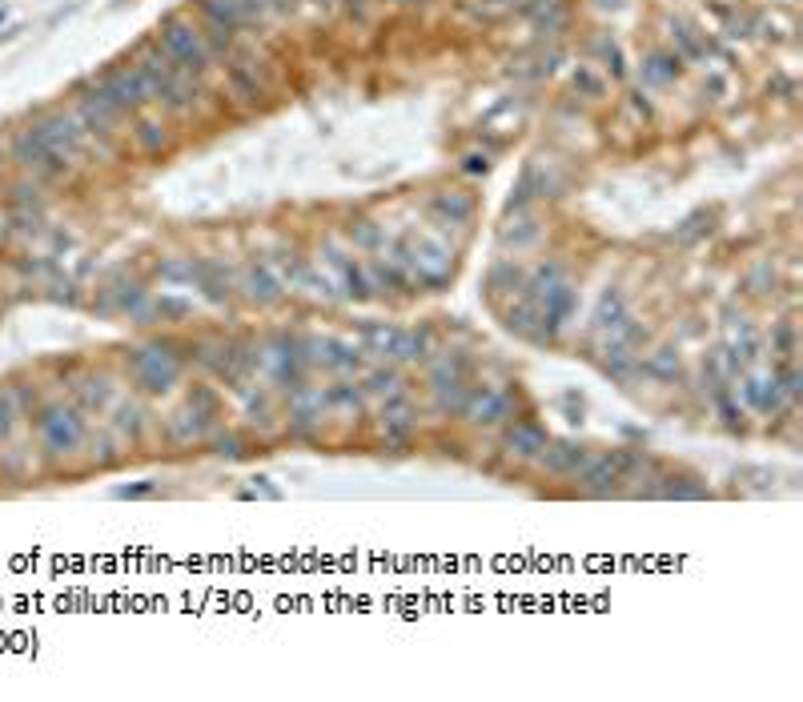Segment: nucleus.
<instances>
[{"label": "nucleus", "mask_w": 803, "mask_h": 702, "mask_svg": "<svg viewBox=\"0 0 803 702\" xmlns=\"http://www.w3.org/2000/svg\"><path fill=\"white\" fill-rule=\"evenodd\" d=\"M161 49H165V57H169L177 69H185V73H193V77H201V73L209 69V61H213L205 37H201L193 25H185V21H165V25H161Z\"/></svg>", "instance_id": "obj_1"}, {"label": "nucleus", "mask_w": 803, "mask_h": 702, "mask_svg": "<svg viewBox=\"0 0 803 702\" xmlns=\"http://www.w3.org/2000/svg\"><path fill=\"white\" fill-rule=\"evenodd\" d=\"M510 446H522L518 454H539L547 442H543L539 426H518V430H510Z\"/></svg>", "instance_id": "obj_2"}, {"label": "nucleus", "mask_w": 803, "mask_h": 702, "mask_svg": "<svg viewBox=\"0 0 803 702\" xmlns=\"http://www.w3.org/2000/svg\"><path fill=\"white\" fill-rule=\"evenodd\" d=\"M346 5H350V9H362V5H366V0H346Z\"/></svg>", "instance_id": "obj_3"}]
</instances>
